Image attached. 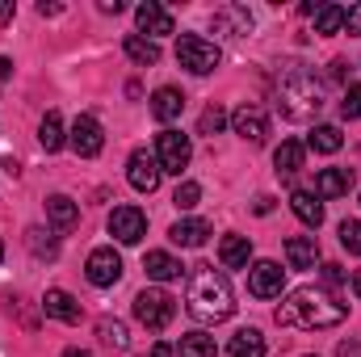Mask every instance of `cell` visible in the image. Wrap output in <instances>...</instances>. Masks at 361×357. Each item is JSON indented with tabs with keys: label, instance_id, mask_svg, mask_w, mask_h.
Returning a JSON list of instances; mask_svg holds the SVG:
<instances>
[{
	"label": "cell",
	"instance_id": "6da1fadb",
	"mask_svg": "<svg viewBox=\"0 0 361 357\" xmlns=\"http://www.w3.org/2000/svg\"><path fill=\"white\" fill-rule=\"evenodd\" d=\"M345 315H349V307L332 290H319V286H298L277 307V324L281 328H298V332L336 328V324H345Z\"/></svg>",
	"mask_w": 361,
	"mask_h": 357
},
{
	"label": "cell",
	"instance_id": "7a4b0ae2",
	"mask_svg": "<svg viewBox=\"0 0 361 357\" xmlns=\"http://www.w3.org/2000/svg\"><path fill=\"white\" fill-rule=\"evenodd\" d=\"M185 311L197 324H223L235 311V294L231 282L214 265H193L189 269V290H185Z\"/></svg>",
	"mask_w": 361,
	"mask_h": 357
},
{
	"label": "cell",
	"instance_id": "3957f363",
	"mask_svg": "<svg viewBox=\"0 0 361 357\" xmlns=\"http://www.w3.org/2000/svg\"><path fill=\"white\" fill-rule=\"evenodd\" d=\"M277 105H281V114H286L290 122H307V118H315L319 105H324V85H319L307 68H290V72L281 76Z\"/></svg>",
	"mask_w": 361,
	"mask_h": 357
},
{
	"label": "cell",
	"instance_id": "277c9868",
	"mask_svg": "<svg viewBox=\"0 0 361 357\" xmlns=\"http://www.w3.org/2000/svg\"><path fill=\"white\" fill-rule=\"evenodd\" d=\"M173 315H177V298H173L169 290L147 286V290H139V294H135V320H139L143 328L160 332V328H169V324H173Z\"/></svg>",
	"mask_w": 361,
	"mask_h": 357
},
{
	"label": "cell",
	"instance_id": "5b68a950",
	"mask_svg": "<svg viewBox=\"0 0 361 357\" xmlns=\"http://www.w3.org/2000/svg\"><path fill=\"white\" fill-rule=\"evenodd\" d=\"M219 47L214 42H206V38H197V34H185L177 38V63L180 68H189L193 76H210L214 68H219Z\"/></svg>",
	"mask_w": 361,
	"mask_h": 357
},
{
	"label": "cell",
	"instance_id": "8992f818",
	"mask_svg": "<svg viewBox=\"0 0 361 357\" xmlns=\"http://www.w3.org/2000/svg\"><path fill=\"white\" fill-rule=\"evenodd\" d=\"M156 160H160V169L164 173H185L189 169V160H193V147H189V135H180V131H160L156 135Z\"/></svg>",
	"mask_w": 361,
	"mask_h": 357
},
{
	"label": "cell",
	"instance_id": "52a82bcc",
	"mask_svg": "<svg viewBox=\"0 0 361 357\" xmlns=\"http://www.w3.org/2000/svg\"><path fill=\"white\" fill-rule=\"evenodd\" d=\"M109 236H114L118 244H139V240L147 236V214H143L139 206H114V214H109Z\"/></svg>",
	"mask_w": 361,
	"mask_h": 357
},
{
	"label": "cell",
	"instance_id": "ba28073f",
	"mask_svg": "<svg viewBox=\"0 0 361 357\" xmlns=\"http://www.w3.org/2000/svg\"><path fill=\"white\" fill-rule=\"evenodd\" d=\"M68 143H72V152L76 156H101V147H105V131H101V122L92 118V114H80L76 122H72V135H68Z\"/></svg>",
	"mask_w": 361,
	"mask_h": 357
},
{
	"label": "cell",
	"instance_id": "9c48e42d",
	"mask_svg": "<svg viewBox=\"0 0 361 357\" xmlns=\"http://www.w3.org/2000/svg\"><path fill=\"white\" fill-rule=\"evenodd\" d=\"M160 177H164V169H160V160H156L152 152H135V156L126 160V181H130L139 193H156V189H160Z\"/></svg>",
	"mask_w": 361,
	"mask_h": 357
},
{
	"label": "cell",
	"instance_id": "30bf717a",
	"mask_svg": "<svg viewBox=\"0 0 361 357\" xmlns=\"http://www.w3.org/2000/svg\"><path fill=\"white\" fill-rule=\"evenodd\" d=\"M281 286H286V269L277 261H257L248 269V290L257 298H281Z\"/></svg>",
	"mask_w": 361,
	"mask_h": 357
},
{
	"label": "cell",
	"instance_id": "8fae6325",
	"mask_svg": "<svg viewBox=\"0 0 361 357\" xmlns=\"http://www.w3.org/2000/svg\"><path fill=\"white\" fill-rule=\"evenodd\" d=\"M135 21H139V34H147L152 42L160 38V34H173L177 25H173V13L160 4V0H143L139 8H135Z\"/></svg>",
	"mask_w": 361,
	"mask_h": 357
},
{
	"label": "cell",
	"instance_id": "7c38bea8",
	"mask_svg": "<svg viewBox=\"0 0 361 357\" xmlns=\"http://www.w3.org/2000/svg\"><path fill=\"white\" fill-rule=\"evenodd\" d=\"M85 273H89L92 286H101V290H105V286H114V282L122 277V257H118L114 248H92Z\"/></svg>",
	"mask_w": 361,
	"mask_h": 357
},
{
	"label": "cell",
	"instance_id": "4fadbf2b",
	"mask_svg": "<svg viewBox=\"0 0 361 357\" xmlns=\"http://www.w3.org/2000/svg\"><path fill=\"white\" fill-rule=\"evenodd\" d=\"M231 126H235V135L248 139V143H265V135H269V118H265L261 105H240V109L231 114Z\"/></svg>",
	"mask_w": 361,
	"mask_h": 357
},
{
	"label": "cell",
	"instance_id": "5bb4252c",
	"mask_svg": "<svg viewBox=\"0 0 361 357\" xmlns=\"http://www.w3.org/2000/svg\"><path fill=\"white\" fill-rule=\"evenodd\" d=\"M210 25H214V34H227V38H244V34L252 30V13H248L244 4H223V8H214Z\"/></svg>",
	"mask_w": 361,
	"mask_h": 357
},
{
	"label": "cell",
	"instance_id": "9a60e30c",
	"mask_svg": "<svg viewBox=\"0 0 361 357\" xmlns=\"http://www.w3.org/2000/svg\"><path fill=\"white\" fill-rule=\"evenodd\" d=\"M42 311H47L51 320H59V324H80V320H85V307H80L68 290H47Z\"/></svg>",
	"mask_w": 361,
	"mask_h": 357
},
{
	"label": "cell",
	"instance_id": "2e32d148",
	"mask_svg": "<svg viewBox=\"0 0 361 357\" xmlns=\"http://www.w3.org/2000/svg\"><path fill=\"white\" fill-rule=\"evenodd\" d=\"M286 261H290V269H315V261H319V240L315 236H290L286 240Z\"/></svg>",
	"mask_w": 361,
	"mask_h": 357
},
{
	"label": "cell",
	"instance_id": "e0dca14e",
	"mask_svg": "<svg viewBox=\"0 0 361 357\" xmlns=\"http://www.w3.org/2000/svg\"><path fill=\"white\" fill-rule=\"evenodd\" d=\"M206 236H210V223H206V219H177L173 231H169V240L180 244V248H202Z\"/></svg>",
	"mask_w": 361,
	"mask_h": 357
},
{
	"label": "cell",
	"instance_id": "ac0fdd59",
	"mask_svg": "<svg viewBox=\"0 0 361 357\" xmlns=\"http://www.w3.org/2000/svg\"><path fill=\"white\" fill-rule=\"evenodd\" d=\"M290 210H294L298 223H307V227H319V223H324V202H319L311 189H294V193H290Z\"/></svg>",
	"mask_w": 361,
	"mask_h": 357
},
{
	"label": "cell",
	"instance_id": "d6986e66",
	"mask_svg": "<svg viewBox=\"0 0 361 357\" xmlns=\"http://www.w3.org/2000/svg\"><path fill=\"white\" fill-rule=\"evenodd\" d=\"M122 51H126V59L139 63V68H156V63H160V47H156L152 38H143V34H126Z\"/></svg>",
	"mask_w": 361,
	"mask_h": 357
},
{
	"label": "cell",
	"instance_id": "ffe728a7",
	"mask_svg": "<svg viewBox=\"0 0 361 357\" xmlns=\"http://www.w3.org/2000/svg\"><path fill=\"white\" fill-rule=\"evenodd\" d=\"M248 257H252L248 236H223V244H219V261H223V269H248Z\"/></svg>",
	"mask_w": 361,
	"mask_h": 357
},
{
	"label": "cell",
	"instance_id": "44dd1931",
	"mask_svg": "<svg viewBox=\"0 0 361 357\" xmlns=\"http://www.w3.org/2000/svg\"><path fill=\"white\" fill-rule=\"evenodd\" d=\"M180 109H185V97H180V89H156L152 92V118L156 122H173V118H180Z\"/></svg>",
	"mask_w": 361,
	"mask_h": 357
},
{
	"label": "cell",
	"instance_id": "7402d4cb",
	"mask_svg": "<svg viewBox=\"0 0 361 357\" xmlns=\"http://www.w3.org/2000/svg\"><path fill=\"white\" fill-rule=\"evenodd\" d=\"M349 185H353L349 169H324L315 177V198H341V193H349Z\"/></svg>",
	"mask_w": 361,
	"mask_h": 357
},
{
	"label": "cell",
	"instance_id": "603a6c76",
	"mask_svg": "<svg viewBox=\"0 0 361 357\" xmlns=\"http://www.w3.org/2000/svg\"><path fill=\"white\" fill-rule=\"evenodd\" d=\"M227 357H265V337L261 328H240L227 345Z\"/></svg>",
	"mask_w": 361,
	"mask_h": 357
},
{
	"label": "cell",
	"instance_id": "cb8c5ba5",
	"mask_svg": "<svg viewBox=\"0 0 361 357\" xmlns=\"http://www.w3.org/2000/svg\"><path fill=\"white\" fill-rule=\"evenodd\" d=\"M47 219H51L59 231H68V227H76V219H80V206H76L72 198L55 193V198H47Z\"/></svg>",
	"mask_w": 361,
	"mask_h": 357
},
{
	"label": "cell",
	"instance_id": "d4e9b609",
	"mask_svg": "<svg viewBox=\"0 0 361 357\" xmlns=\"http://www.w3.org/2000/svg\"><path fill=\"white\" fill-rule=\"evenodd\" d=\"M97 337H101V345L114 349V353H126V349H130V337H126V324H122V320L101 315V320H97Z\"/></svg>",
	"mask_w": 361,
	"mask_h": 357
},
{
	"label": "cell",
	"instance_id": "484cf974",
	"mask_svg": "<svg viewBox=\"0 0 361 357\" xmlns=\"http://www.w3.org/2000/svg\"><path fill=\"white\" fill-rule=\"evenodd\" d=\"M143 269H147L152 282H177L180 273H185L180 261L177 257H169V253H147V257H143Z\"/></svg>",
	"mask_w": 361,
	"mask_h": 357
},
{
	"label": "cell",
	"instance_id": "4316f807",
	"mask_svg": "<svg viewBox=\"0 0 361 357\" xmlns=\"http://www.w3.org/2000/svg\"><path fill=\"white\" fill-rule=\"evenodd\" d=\"M302 156H307V147L298 143V139H286L277 152H273V164H277V173H286V177H294L298 169H302Z\"/></svg>",
	"mask_w": 361,
	"mask_h": 357
},
{
	"label": "cell",
	"instance_id": "83f0119b",
	"mask_svg": "<svg viewBox=\"0 0 361 357\" xmlns=\"http://www.w3.org/2000/svg\"><path fill=\"white\" fill-rule=\"evenodd\" d=\"M341 143H345V135H341L336 126H315L302 147H311V152H319V156H332V152H341Z\"/></svg>",
	"mask_w": 361,
	"mask_h": 357
},
{
	"label": "cell",
	"instance_id": "f1b7e54d",
	"mask_svg": "<svg viewBox=\"0 0 361 357\" xmlns=\"http://www.w3.org/2000/svg\"><path fill=\"white\" fill-rule=\"evenodd\" d=\"M38 143L47 147V152H59L63 143H68V135H63V118L51 109L47 118H42V126H38Z\"/></svg>",
	"mask_w": 361,
	"mask_h": 357
},
{
	"label": "cell",
	"instance_id": "f546056e",
	"mask_svg": "<svg viewBox=\"0 0 361 357\" xmlns=\"http://www.w3.org/2000/svg\"><path fill=\"white\" fill-rule=\"evenodd\" d=\"M25 244H30V253L42 257V261H55V257H59V244H55V236H51L47 227H30V231H25Z\"/></svg>",
	"mask_w": 361,
	"mask_h": 357
},
{
	"label": "cell",
	"instance_id": "4dcf8cb0",
	"mask_svg": "<svg viewBox=\"0 0 361 357\" xmlns=\"http://www.w3.org/2000/svg\"><path fill=\"white\" fill-rule=\"evenodd\" d=\"M177 353L180 357H214L219 349H214V337H206V332H189V337H180Z\"/></svg>",
	"mask_w": 361,
	"mask_h": 357
},
{
	"label": "cell",
	"instance_id": "1f68e13d",
	"mask_svg": "<svg viewBox=\"0 0 361 357\" xmlns=\"http://www.w3.org/2000/svg\"><path fill=\"white\" fill-rule=\"evenodd\" d=\"M345 30V8L341 4H319L315 13V34H341Z\"/></svg>",
	"mask_w": 361,
	"mask_h": 357
},
{
	"label": "cell",
	"instance_id": "d6a6232c",
	"mask_svg": "<svg viewBox=\"0 0 361 357\" xmlns=\"http://www.w3.org/2000/svg\"><path fill=\"white\" fill-rule=\"evenodd\" d=\"M223 126H227L223 105H206V109H202V118H197V131H202V135H219Z\"/></svg>",
	"mask_w": 361,
	"mask_h": 357
},
{
	"label": "cell",
	"instance_id": "836d02e7",
	"mask_svg": "<svg viewBox=\"0 0 361 357\" xmlns=\"http://www.w3.org/2000/svg\"><path fill=\"white\" fill-rule=\"evenodd\" d=\"M173 202H177V210H193V206L202 202V185H197V181H180L177 193H173Z\"/></svg>",
	"mask_w": 361,
	"mask_h": 357
},
{
	"label": "cell",
	"instance_id": "e575fe53",
	"mask_svg": "<svg viewBox=\"0 0 361 357\" xmlns=\"http://www.w3.org/2000/svg\"><path fill=\"white\" fill-rule=\"evenodd\" d=\"M341 244H345L353 257H361V223L357 219H345V223H341Z\"/></svg>",
	"mask_w": 361,
	"mask_h": 357
},
{
	"label": "cell",
	"instance_id": "d590c367",
	"mask_svg": "<svg viewBox=\"0 0 361 357\" xmlns=\"http://www.w3.org/2000/svg\"><path fill=\"white\" fill-rule=\"evenodd\" d=\"M341 114H345V118H361V85H349V89H345Z\"/></svg>",
	"mask_w": 361,
	"mask_h": 357
},
{
	"label": "cell",
	"instance_id": "8d00e7d4",
	"mask_svg": "<svg viewBox=\"0 0 361 357\" xmlns=\"http://www.w3.org/2000/svg\"><path fill=\"white\" fill-rule=\"evenodd\" d=\"M345 30L349 34H361V4H349L345 8Z\"/></svg>",
	"mask_w": 361,
	"mask_h": 357
},
{
	"label": "cell",
	"instance_id": "74e56055",
	"mask_svg": "<svg viewBox=\"0 0 361 357\" xmlns=\"http://www.w3.org/2000/svg\"><path fill=\"white\" fill-rule=\"evenodd\" d=\"M324 282H328V286H345V269L328 261V265H324Z\"/></svg>",
	"mask_w": 361,
	"mask_h": 357
},
{
	"label": "cell",
	"instance_id": "f35d334b",
	"mask_svg": "<svg viewBox=\"0 0 361 357\" xmlns=\"http://www.w3.org/2000/svg\"><path fill=\"white\" fill-rule=\"evenodd\" d=\"M336 357H361V341H341Z\"/></svg>",
	"mask_w": 361,
	"mask_h": 357
},
{
	"label": "cell",
	"instance_id": "ab89813d",
	"mask_svg": "<svg viewBox=\"0 0 361 357\" xmlns=\"http://www.w3.org/2000/svg\"><path fill=\"white\" fill-rule=\"evenodd\" d=\"M345 68H349L345 59H332V68H328V76H332V80H345Z\"/></svg>",
	"mask_w": 361,
	"mask_h": 357
},
{
	"label": "cell",
	"instance_id": "60d3db41",
	"mask_svg": "<svg viewBox=\"0 0 361 357\" xmlns=\"http://www.w3.org/2000/svg\"><path fill=\"white\" fill-rule=\"evenodd\" d=\"M38 13H42V17H59V13H63V4H47V0H42V4H38Z\"/></svg>",
	"mask_w": 361,
	"mask_h": 357
},
{
	"label": "cell",
	"instance_id": "b9f144b4",
	"mask_svg": "<svg viewBox=\"0 0 361 357\" xmlns=\"http://www.w3.org/2000/svg\"><path fill=\"white\" fill-rule=\"evenodd\" d=\"M13 13H17V8H13V0H0V25H4V21H13Z\"/></svg>",
	"mask_w": 361,
	"mask_h": 357
},
{
	"label": "cell",
	"instance_id": "7bdbcfd3",
	"mask_svg": "<svg viewBox=\"0 0 361 357\" xmlns=\"http://www.w3.org/2000/svg\"><path fill=\"white\" fill-rule=\"evenodd\" d=\"M252 210H257V214H269V210H273V198H269V193H265V198H257V206H252Z\"/></svg>",
	"mask_w": 361,
	"mask_h": 357
},
{
	"label": "cell",
	"instance_id": "ee69618b",
	"mask_svg": "<svg viewBox=\"0 0 361 357\" xmlns=\"http://www.w3.org/2000/svg\"><path fill=\"white\" fill-rule=\"evenodd\" d=\"M101 13H122V0H101Z\"/></svg>",
	"mask_w": 361,
	"mask_h": 357
},
{
	"label": "cell",
	"instance_id": "f6af8a7d",
	"mask_svg": "<svg viewBox=\"0 0 361 357\" xmlns=\"http://www.w3.org/2000/svg\"><path fill=\"white\" fill-rule=\"evenodd\" d=\"M152 357H173V345H164V341H160V345L152 349Z\"/></svg>",
	"mask_w": 361,
	"mask_h": 357
},
{
	"label": "cell",
	"instance_id": "bcb514c9",
	"mask_svg": "<svg viewBox=\"0 0 361 357\" xmlns=\"http://www.w3.org/2000/svg\"><path fill=\"white\" fill-rule=\"evenodd\" d=\"M13 76V59H0V80H8Z\"/></svg>",
	"mask_w": 361,
	"mask_h": 357
},
{
	"label": "cell",
	"instance_id": "7dc6e473",
	"mask_svg": "<svg viewBox=\"0 0 361 357\" xmlns=\"http://www.w3.org/2000/svg\"><path fill=\"white\" fill-rule=\"evenodd\" d=\"M353 294H357V298H361V269H357V273H353Z\"/></svg>",
	"mask_w": 361,
	"mask_h": 357
},
{
	"label": "cell",
	"instance_id": "c3c4849f",
	"mask_svg": "<svg viewBox=\"0 0 361 357\" xmlns=\"http://www.w3.org/2000/svg\"><path fill=\"white\" fill-rule=\"evenodd\" d=\"M63 357H92V353H89V349H68Z\"/></svg>",
	"mask_w": 361,
	"mask_h": 357
},
{
	"label": "cell",
	"instance_id": "681fc988",
	"mask_svg": "<svg viewBox=\"0 0 361 357\" xmlns=\"http://www.w3.org/2000/svg\"><path fill=\"white\" fill-rule=\"evenodd\" d=\"M0 261H4V240H0Z\"/></svg>",
	"mask_w": 361,
	"mask_h": 357
}]
</instances>
